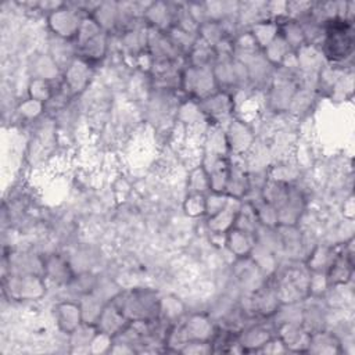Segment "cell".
Listing matches in <instances>:
<instances>
[{"label":"cell","mask_w":355,"mask_h":355,"mask_svg":"<svg viewBox=\"0 0 355 355\" xmlns=\"http://www.w3.org/2000/svg\"><path fill=\"white\" fill-rule=\"evenodd\" d=\"M327 46L331 49L333 57H347L352 50V33L349 25L333 26L329 33Z\"/></svg>","instance_id":"6da1fadb"}]
</instances>
